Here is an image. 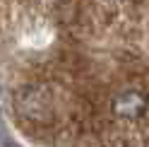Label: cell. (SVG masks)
Here are the masks:
<instances>
[{
    "mask_svg": "<svg viewBox=\"0 0 149 147\" xmlns=\"http://www.w3.org/2000/svg\"><path fill=\"white\" fill-rule=\"evenodd\" d=\"M111 108L118 118H125V121H137L142 118L147 111V94L139 89H123L118 92L111 102Z\"/></svg>",
    "mask_w": 149,
    "mask_h": 147,
    "instance_id": "1",
    "label": "cell"
}]
</instances>
